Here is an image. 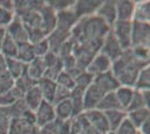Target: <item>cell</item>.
Masks as SVG:
<instances>
[{
  "label": "cell",
  "instance_id": "cell-1",
  "mask_svg": "<svg viewBox=\"0 0 150 134\" xmlns=\"http://www.w3.org/2000/svg\"><path fill=\"white\" fill-rule=\"evenodd\" d=\"M111 28L96 15L80 18L71 30V37L74 44L83 43H101Z\"/></svg>",
  "mask_w": 150,
  "mask_h": 134
},
{
  "label": "cell",
  "instance_id": "cell-2",
  "mask_svg": "<svg viewBox=\"0 0 150 134\" xmlns=\"http://www.w3.org/2000/svg\"><path fill=\"white\" fill-rule=\"evenodd\" d=\"M146 66H149V64L138 60L133 56L130 48L123 51L119 58L113 60L111 65V72L119 82L120 86L133 88L139 72Z\"/></svg>",
  "mask_w": 150,
  "mask_h": 134
},
{
  "label": "cell",
  "instance_id": "cell-3",
  "mask_svg": "<svg viewBox=\"0 0 150 134\" xmlns=\"http://www.w3.org/2000/svg\"><path fill=\"white\" fill-rule=\"evenodd\" d=\"M132 21H115L111 27V32L119 41L122 51L131 48Z\"/></svg>",
  "mask_w": 150,
  "mask_h": 134
},
{
  "label": "cell",
  "instance_id": "cell-4",
  "mask_svg": "<svg viewBox=\"0 0 150 134\" xmlns=\"http://www.w3.org/2000/svg\"><path fill=\"white\" fill-rule=\"evenodd\" d=\"M149 24L132 21L131 27V48L146 47L149 48Z\"/></svg>",
  "mask_w": 150,
  "mask_h": 134
},
{
  "label": "cell",
  "instance_id": "cell-5",
  "mask_svg": "<svg viewBox=\"0 0 150 134\" xmlns=\"http://www.w3.org/2000/svg\"><path fill=\"white\" fill-rule=\"evenodd\" d=\"M39 128L35 122L26 120L25 117H13L9 122L7 134H38Z\"/></svg>",
  "mask_w": 150,
  "mask_h": 134
},
{
  "label": "cell",
  "instance_id": "cell-6",
  "mask_svg": "<svg viewBox=\"0 0 150 134\" xmlns=\"http://www.w3.org/2000/svg\"><path fill=\"white\" fill-rule=\"evenodd\" d=\"M83 114L90 123V125L99 134H106L110 131L105 115L102 111L94 109H90V111H85V112H83Z\"/></svg>",
  "mask_w": 150,
  "mask_h": 134
},
{
  "label": "cell",
  "instance_id": "cell-7",
  "mask_svg": "<svg viewBox=\"0 0 150 134\" xmlns=\"http://www.w3.org/2000/svg\"><path fill=\"white\" fill-rule=\"evenodd\" d=\"M34 114H35V123L39 128L48 125L56 119L54 105L46 101L42 102L38 109L34 112Z\"/></svg>",
  "mask_w": 150,
  "mask_h": 134
},
{
  "label": "cell",
  "instance_id": "cell-8",
  "mask_svg": "<svg viewBox=\"0 0 150 134\" xmlns=\"http://www.w3.org/2000/svg\"><path fill=\"white\" fill-rule=\"evenodd\" d=\"M122 51H122V48L120 46L119 41L114 37L113 32L110 30V32H108V35L104 37V39H103L100 53L103 54V55H105L111 62H113L117 58L120 57V55L122 54Z\"/></svg>",
  "mask_w": 150,
  "mask_h": 134
},
{
  "label": "cell",
  "instance_id": "cell-9",
  "mask_svg": "<svg viewBox=\"0 0 150 134\" xmlns=\"http://www.w3.org/2000/svg\"><path fill=\"white\" fill-rule=\"evenodd\" d=\"M105 95V93L96 85L92 83L88 88L84 91V96H83V109L85 111L96 109L99 105L102 97Z\"/></svg>",
  "mask_w": 150,
  "mask_h": 134
},
{
  "label": "cell",
  "instance_id": "cell-10",
  "mask_svg": "<svg viewBox=\"0 0 150 134\" xmlns=\"http://www.w3.org/2000/svg\"><path fill=\"white\" fill-rule=\"evenodd\" d=\"M7 36H9L11 39H13L17 44H24V43H29L28 38V32L24 27L20 18L15 16L13 20L9 24V26L6 28Z\"/></svg>",
  "mask_w": 150,
  "mask_h": 134
},
{
  "label": "cell",
  "instance_id": "cell-11",
  "mask_svg": "<svg viewBox=\"0 0 150 134\" xmlns=\"http://www.w3.org/2000/svg\"><path fill=\"white\" fill-rule=\"evenodd\" d=\"M103 1H94V0H82V1H75V5L73 6V11L76 15V17L84 18L95 15L99 7L102 5Z\"/></svg>",
  "mask_w": 150,
  "mask_h": 134
},
{
  "label": "cell",
  "instance_id": "cell-12",
  "mask_svg": "<svg viewBox=\"0 0 150 134\" xmlns=\"http://www.w3.org/2000/svg\"><path fill=\"white\" fill-rule=\"evenodd\" d=\"M79 18L76 17L73 9L64 10L56 13V28L57 30L65 32H71L75 24L77 22Z\"/></svg>",
  "mask_w": 150,
  "mask_h": 134
},
{
  "label": "cell",
  "instance_id": "cell-13",
  "mask_svg": "<svg viewBox=\"0 0 150 134\" xmlns=\"http://www.w3.org/2000/svg\"><path fill=\"white\" fill-rule=\"evenodd\" d=\"M95 15L101 18L110 28L117 21V10H115V1H103L99 7Z\"/></svg>",
  "mask_w": 150,
  "mask_h": 134
},
{
  "label": "cell",
  "instance_id": "cell-14",
  "mask_svg": "<svg viewBox=\"0 0 150 134\" xmlns=\"http://www.w3.org/2000/svg\"><path fill=\"white\" fill-rule=\"evenodd\" d=\"M111 65H112V62L105 55L99 53L90 63L86 68V72L92 74L93 76H96V75H100V74L111 70Z\"/></svg>",
  "mask_w": 150,
  "mask_h": 134
},
{
  "label": "cell",
  "instance_id": "cell-15",
  "mask_svg": "<svg viewBox=\"0 0 150 134\" xmlns=\"http://www.w3.org/2000/svg\"><path fill=\"white\" fill-rule=\"evenodd\" d=\"M93 83L96 84L105 94L110 92H115V89L120 86L119 82L117 81V78L114 77L111 70L94 76Z\"/></svg>",
  "mask_w": 150,
  "mask_h": 134
},
{
  "label": "cell",
  "instance_id": "cell-16",
  "mask_svg": "<svg viewBox=\"0 0 150 134\" xmlns=\"http://www.w3.org/2000/svg\"><path fill=\"white\" fill-rule=\"evenodd\" d=\"M136 1H115L117 21H132Z\"/></svg>",
  "mask_w": 150,
  "mask_h": 134
},
{
  "label": "cell",
  "instance_id": "cell-17",
  "mask_svg": "<svg viewBox=\"0 0 150 134\" xmlns=\"http://www.w3.org/2000/svg\"><path fill=\"white\" fill-rule=\"evenodd\" d=\"M45 5V1H13V13L21 17L30 11H38Z\"/></svg>",
  "mask_w": 150,
  "mask_h": 134
},
{
  "label": "cell",
  "instance_id": "cell-18",
  "mask_svg": "<svg viewBox=\"0 0 150 134\" xmlns=\"http://www.w3.org/2000/svg\"><path fill=\"white\" fill-rule=\"evenodd\" d=\"M24 101H25L26 105L29 111L31 112H35L38 109V106L42 104V102L44 101L43 95H42V92L39 87L36 85H34L31 88H29L25 94H24Z\"/></svg>",
  "mask_w": 150,
  "mask_h": 134
},
{
  "label": "cell",
  "instance_id": "cell-19",
  "mask_svg": "<svg viewBox=\"0 0 150 134\" xmlns=\"http://www.w3.org/2000/svg\"><path fill=\"white\" fill-rule=\"evenodd\" d=\"M45 65L43 62V58H35L33 62H30L29 64L26 65V72L25 74L29 77L30 79H33L34 82L37 83L40 78H43L45 73Z\"/></svg>",
  "mask_w": 150,
  "mask_h": 134
},
{
  "label": "cell",
  "instance_id": "cell-20",
  "mask_svg": "<svg viewBox=\"0 0 150 134\" xmlns=\"http://www.w3.org/2000/svg\"><path fill=\"white\" fill-rule=\"evenodd\" d=\"M37 86L39 87L42 95L44 101L53 104V100H54V95H55V91H56L57 84L54 81H50L48 78H40L37 82Z\"/></svg>",
  "mask_w": 150,
  "mask_h": 134
},
{
  "label": "cell",
  "instance_id": "cell-21",
  "mask_svg": "<svg viewBox=\"0 0 150 134\" xmlns=\"http://www.w3.org/2000/svg\"><path fill=\"white\" fill-rule=\"evenodd\" d=\"M150 19V2L149 1H138L134 6L132 21L137 22H147Z\"/></svg>",
  "mask_w": 150,
  "mask_h": 134
},
{
  "label": "cell",
  "instance_id": "cell-22",
  "mask_svg": "<svg viewBox=\"0 0 150 134\" xmlns=\"http://www.w3.org/2000/svg\"><path fill=\"white\" fill-rule=\"evenodd\" d=\"M103 113L105 115L110 131H115L120 126V124L127 119V112L123 109H112Z\"/></svg>",
  "mask_w": 150,
  "mask_h": 134
},
{
  "label": "cell",
  "instance_id": "cell-23",
  "mask_svg": "<svg viewBox=\"0 0 150 134\" xmlns=\"http://www.w3.org/2000/svg\"><path fill=\"white\" fill-rule=\"evenodd\" d=\"M96 109L102 111V112H106V111H112V109H123L120 105L119 101L117 98V95L114 92H110L106 93L105 95L102 97L99 105L96 106ZM125 111V109H123Z\"/></svg>",
  "mask_w": 150,
  "mask_h": 134
},
{
  "label": "cell",
  "instance_id": "cell-24",
  "mask_svg": "<svg viewBox=\"0 0 150 134\" xmlns=\"http://www.w3.org/2000/svg\"><path fill=\"white\" fill-rule=\"evenodd\" d=\"M7 72L13 77V81L23 76L26 72V64L18 60L17 58H6Z\"/></svg>",
  "mask_w": 150,
  "mask_h": 134
},
{
  "label": "cell",
  "instance_id": "cell-25",
  "mask_svg": "<svg viewBox=\"0 0 150 134\" xmlns=\"http://www.w3.org/2000/svg\"><path fill=\"white\" fill-rule=\"evenodd\" d=\"M54 109H55L56 119H58V120L69 121L73 117V106H72V103L69 101V98L54 105Z\"/></svg>",
  "mask_w": 150,
  "mask_h": 134
},
{
  "label": "cell",
  "instance_id": "cell-26",
  "mask_svg": "<svg viewBox=\"0 0 150 134\" xmlns=\"http://www.w3.org/2000/svg\"><path fill=\"white\" fill-rule=\"evenodd\" d=\"M149 109H136V111H131V112H128L127 113V119L131 122L132 124L137 128V130L140 126L141 124L146 122L147 120H149Z\"/></svg>",
  "mask_w": 150,
  "mask_h": 134
},
{
  "label": "cell",
  "instance_id": "cell-27",
  "mask_svg": "<svg viewBox=\"0 0 150 134\" xmlns=\"http://www.w3.org/2000/svg\"><path fill=\"white\" fill-rule=\"evenodd\" d=\"M133 92L134 89L132 87H127V86H119L118 88L115 89V95H117V98L119 101L121 107L125 109H128L129 104L131 102V98L133 96Z\"/></svg>",
  "mask_w": 150,
  "mask_h": 134
},
{
  "label": "cell",
  "instance_id": "cell-28",
  "mask_svg": "<svg viewBox=\"0 0 150 134\" xmlns=\"http://www.w3.org/2000/svg\"><path fill=\"white\" fill-rule=\"evenodd\" d=\"M17 59L23 62L24 64H29L35 59V55L33 51V46L30 43H24L18 44V51H17Z\"/></svg>",
  "mask_w": 150,
  "mask_h": 134
},
{
  "label": "cell",
  "instance_id": "cell-29",
  "mask_svg": "<svg viewBox=\"0 0 150 134\" xmlns=\"http://www.w3.org/2000/svg\"><path fill=\"white\" fill-rule=\"evenodd\" d=\"M150 86V68L149 66H146L139 72L136 79V83L133 86V89L137 91H144V89H149Z\"/></svg>",
  "mask_w": 150,
  "mask_h": 134
},
{
  "label": "cell",
  "instance_id": "cell-30",
  "mask_svg": "<svg viewBox=\"0 0 150 134\" xmlns=\"http://www.w3.org/2000/svg\"><path fill=\"white\" fill-rule=\"evenodd\" d=\"M17 51H18V44L6 35V38L4 40L0 53L6 58H16L17 57Z\"/></svg>",
  "mask_w": 150,
  "mask_h": 134
},
{
  "label": "cell",
  "instance_id": "cell-31",
  "mask_svg": "<svg viewBox=\"0 0 150 134\" xmlns=\"http://www.w3.org/2000/svg\"><path fill=\"white\" fill-rule=\"evenodd\" d=\"M45 4L50 7L52 10H54L55 13H61L64 10H69L72 9L75 5V1H67V0H50V1H45Z\"/></svg>",
  "mask_w": 150,
  "mask_h": 134
},
{
  "label": "cell",
  "instance_id": "cell-32",
  "mask_svg": "<svg viewBox=\"0 0 150 134\" xmlns=\"http://www.w3.org/2000/svg\"><path fill=\"white\" fill-rule=\"evenodd\" d=\"M55 83H56L57 85H59V86H63V87H65V88L69 89V91H72V89L75 87L74 78L71 76L69 73H66L65 70L61 72V74L57 76Z\"/></svg>",
  "mask_w": 150,
  "mask_h": 134
},
{
  "label": "cell",
  "instance_id": "cell-33",
  "mask_svg": "<svg viewBox=\"0 0 150 134\" xmlns=\"http://www.w3.org/2000/svg\"><path fill=\"white\" fill-rule=\"evenodd\" d=\"M93 79H94L93 75L90 74L86 70H84L82 74H80V75L74 79L75 86H76V87H80V88H82V89H86L91 84L93 83Z\"/></svg>",
  "mask_w": 150,
  "mask_h": 134
},
{
  "label": "cell",
  "instance_id": "cell-34",
  "mask_svg": "<svg viewBox=\"0 0 150 134\" xmlns=\"http://www.w3.org/2000/svg\"><path fill=\"white\" fill-rule=\"evenodd\" d=\"M31 46H33L34 55H35V57L37 58H43L50 51V45H48L47 38L43 39L40 41H37L35 44H31Z\"/></svg>",
  "mask_w": 150,
  "mask_h": 134
},
{
  "label": "cell",
  "instance_id": "cell-35",
  "mask_svg": "<svg viewBox=\"0 0 150 134\" xmlns=\"http://www.w3.org/2000/svg\"><path fill=\"white\" fill-rule=\"evenodd\" d=\"M13 85H15V81L13 79V77L9 75L8 72L0 74V95L10 91L13 87Z\"/></svg>",
  "mask_w": 150,
  "mask_h": 134
},
{
  "label": "cell",
  "instance_id": "cell-36",
  "mask_svg": "<svg viewBox=\"0 0 150 134\" xmlns=\"http://www.w3.org/2000/svg\"><path fill=\"white\" fill-rule=\"evenodd\" d=\"M144 107H146V105H144V100H142L141 93H140V91L134 89L133 96H132V98H131V102L129 104L128 109H125V112L128 113V112L136 111V109H144ZM146 109H147V107H146Z\"/></svg>",
  "mask_w": 150,
  "mask_h": 134
},
{
  "label": "cell",
  "instance_id": "cell-37",
  "mask_svg": "<svg viewBox=\"0 0 150 134\" xmlns=\"http://www.w3.org/2000/svg\"><path fill=\"white\" fill-rule=\"evenodd\" d=\"M71 96V91L63 86L57 85L56 91H55V95H54V100H53V105H56L59 102H63L65 100H69Z\"/></svg>",
  "mask_w": 150,
  "mask_h": 134
},
{
  "label": "cell",
  "instance_id": "cell-38",
  "mask_svg": "<svg viewBox=\"0 0 150 134\" xmlns=\"http://www.w3.org/2000/svg\"><path fill=\"white\" fill-rule=\"evenodd\" d=\"M114 132L115 134H137L138 130L128 119H125Z\"/></svg>",
  "mask_w": 150,
  "mask_h": 134
},
{
  "label": "cell",
  "instance_id": "cell-39",
  "mask_svg": "<svg viewBox=\"0 0 150 134\" xmlns=\"http://www.w3.org/2000/svg\"><path fill=\"white\" fill-rule=\"evenodd\" d=\"M15 18V13L13 11L6 10L0 7V28H7L9 24Z\"/></svg>",
  "mask_w": 150,
  "mask_h": 134
},
{
  "label": "cell",
  "instance_id": "cell-40",
  "mask_svg": "<svg viewBox=\"0 0 150 134\" xmlns=\"http://www.w3.org/2000/svg\"><path fill=\"white\" fill-rule=\"evenodd\" d=\"M9 122H10V119H9L8 114L2 107H0V134L8 133Z\"/></svg>",
  "mask_w": 150,
  "mask_h": 134
},
{
  "label": "cell",
  "instance_id": "cell-41",
  "mask_svg": "<svg viewBox=\"0 0 150 134\" xmlns=\"http://www.w3.org/2000/svg\"><path fill=\"white\" fill-rule=\"evenodd\" d=\"M79 134H99L91 125H90V123H88V120L85 119L84 114H83V125H82V128Z\"/></svg>",
  "mask_w": 150,
  "mask_h": 134
},
{
  "label": "cell",
  "instance_id": "cell-42",
  "mask_svg": "<svg viewBox=\"0 0 150 134\" xmlns=\"http://www.w3.org/2000/svg\"><path fill=\"white\" fill-rule=\"evenodd\" d=\"M138 132L140 134H150V121L147 120L141 124V126L138 128Z\"/></svg>",
  "mask_w": 150,
  "mask_h": 134
},
{
  "label": "cell",
  "instance_id": "cell-43",
  "mask_svg": "<svg viewBox=\"0 0 150 134\" xmlns=\"http://www.w3.org/2000/svg\"><path fill=\"white\" fill-rule=\"evenodd\" d=\"M0 7L9 10V11H13V1H9V0H0Z\"/></svg>",
  "mask_w": 150,
  "mask_h": 134
},
{
  "label": "cell",
  "instance_id": "cell-44",
  "mask_svg": "<svg viewBox=\"0 0 150 134\" xmlns=\"http://www.w3.org/2000/svg\"><path fill=\"white\" fill-rule=\"evenodd\" d=\"M7 72V65H6V57L0 53V74Z\"/></svg>",
  "mask_w": 150,
  "mask_h": 134
},
{
  "label": "cell",
  "instance_id": "cell-45",
  "mask_svg": "<svg viewBox=\"0 0 150 134\" xmlns=\"http://www.w3.org/2000/svg\"><path fill=\"white\" fill-rule=\"evenodd\" d=\"M6 28H0V51H1V47H2V44H4V40L6 38Z\"/></svg>",
  "mask_w": 150,
  "mask_h": 134
},
{
  "label": "cell",
  "instance_id": "cell-46",
  "mask_svg": "<svg viewBox=\"0 0 150 134\" xmlns=\"http://www.w3.org/2000/svg\"><path fill=\"white\" fill-rule=\"evenodd\" d=\"M106 134H115V132H114V131H109Z\"/></svg>",
  "mask_w": 150,
  "mask_h": 134
},
{
  "label": "cell",
  "instance_id": "cell-47",
  "mask_svg": "<svg viewBox=\"0 0 150 134\" xmlns=\"http://www.w3.org/2000/svg\"><path fill=\"white\" fill-rule=\"evenodd\" d=\"M137 134H140V133H139V132H138V133H137Z\"/></svg>",
  "mask_w": 150,
  "mask_h": 134
}]
</instances>
